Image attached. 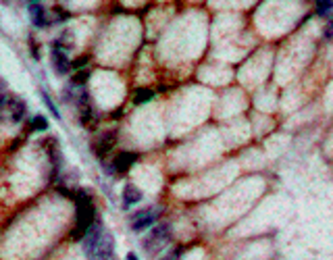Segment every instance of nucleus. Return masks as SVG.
<instances>
[{"mask_svg": "<svg viewBox=\"0 0 333 260\" xmlns=\"http://www.w3.org/2000/svg\"><path fill=\"white\" fill-rule=\"evenodd\" d=\"M77 218H75V227H73V239H82L86 231L92 223L96 221V208L94 202L86 192H77Z\"/></svg>", "mask_w": 333, "mask_h": 260, "instance_id": "f257e3e1", "label": "nucleus"}, {"mask_svg": "<svg viewBox=\"0 0 333 260\" xmlns=\"http://www.w3.org/2000/svg\"><path fill=\"white\" fill-rule=\"evenodd\" d=\"M148 235L144 239V250L148 254H156L158 250H163L167 244H169V239H171V225L169 223H158L154 227H150L148 229Z\"/></svg>", "mask_w": 333, "mask_h": 260, "instance_id": "f03ea898", "label": "nucleus"}, {"mask_svg": "<svg viewBox=\"0 0 333 260\" xmlns=\"http://www.w3.org/2000/svg\"><path fill=\"white\" fill-rule=\"evenodd\" d=\"M158 215H160V208L158 206H150V208H146V211H140L138 215H134V218H131V229H134L136 233L148 231L150 227L156 225Z\"/></svg>", "mask_w": 333, "mask_h": 260, "instance_id": "7ed1b4c3", "label": "nucleus"}, {"mask_svg": "<svg viewBox=\"0 0 333 260\" xmlns=\"http://www.w3.org/2000/svg\"><path fill=\"white\" fill-rule=\"evenodd\" d=\"M88 260H115V244H113V235H108L104 231L102 239L98 242V246L92 250V252L86 254Z\"/></svg>", "mask_w": 333, "mask_h": 260, "instance_id": "20e7f679", "label": "nucleus"}, {"mask_svg": "<svg viewBox=\"0 0 333 260\" xmlns=\"http://www.w3.org/2000/svg\"><path fill=\"white\" fill-rule=\"evenodd\" d=\"M138 154L136 152H119L113 161V171L115 173H127L131 167L136 165Z\"/></svg>", "mask_w": 333, "mask_h": 260, "instance_id": "39448f33", "label": "nucleus"}, {"mask_svg": "<svg viewBox=\"0 0 333 260\" xmlns=\"http://www.w3.org/2000/svg\"><path fill=\"white\" fill-rule=\"evenodd\" d=\"M52 67L58 75H67L69 71H71V61L67 58V54L63 52V50L52 48Z\"/></svg>", "mask_w": 333, "mask_h": 260, "instance_id": "423d86ee", "label": "nucleus"}, {"mask_svg": "<svg viewBox=\"0 0 333 260\" xmlns=\"http://www.w3.org/2000/svg\"><path fill=\"white\" fill-rule=\"evenodd\" d=\"M29 17H32V21H34L36 27H42V29L52 23V21L48 19V15H46L44 6H42V4H38V2H32V4H29Z\"/></svg>", "mask_w": 333, "mask_h": 260, "instance_id": "0eeeda50", "label": "nucleus"}, {"mask_svg": "<svg viewBox=\"0 0 333 260\" xmlns=\"http://www.w3.org/2000/svg\"><path fill=\"white\" fill-rule=\"evenodd\" d=\"M113 146H115V133H104L94 144V152L98 154V158H104L110 152V148H113Z\"/></svg>", "mask_w": 333, "mask_h": 260, "instance_id": "6e6552de", "label": "nucleus"}, {"mask_svg": "<svg viewBox=\"0 0 333 260\" xmlns=\"http://www.w3.org/2000/svg\"><path fill=\"white\" fill-rule=\"evenodd\" d=\"M142 202V192L136 187V185H125L123 187V208H131L134 204H140Z\"/></svg>", "mask_w": 333, "mask_h": 260, "instance_id": "1a4fd4ad", "label": "nucleus"}, {"mask_svg": "<svg viewBox=\"0 0 333 260\" xmlns=\"http://www.w3.org/2000/svg\"><path fill=\"white\" fill-rule=\"evenodd\" d=\"M8 106H11V119L15 123H21L25 113H27V104L23 102L21 98H11V100H8Z\"/></svg>", "mask_w": 333, "mask_h": 260, "instance_id": "9d476101", "label": "nucleus"}, {"mask_svg": "<svg viewBox=\"0 0 333 260\" xmlns=\"http://www.w3.org/2000/svg\"><path fill=\"white\" fill-rule=\"evenodd\" d=\"M152 98H154V92H152V89L144 87V89H138V92H136L134 102H136V104H144V102H148V100H152Z\"/></svg>", "mask_w": 333, "mask_h": 260, "instance_id": "9b49d317", "label": "nucleus"}, {"mask_svg": "<svg viewBox=\"0 0 333 260\" xmlns=\"http://www.w3.org/2000/svg\"><path fill=\"white\" fill-rule=\"evenodd\" d=\"M88 77H90V73L86 71V69H79V71H75L73 77H71V86H73V87L84 86V84L88 82Z\"/></svg>", "mask_w": 333, "mask_h": 260, "instance_id": "f8f14e48", "label": "nucleus"}, {"mask_svg": "<svg viewBox=\"0 0 333 260\" xmlns=\"http://www.w3.org/2000/svg\"><path fill=\"white\" fill-rule=\"evenodd\" d=\"M32 129L34 131H44V129H48V119L44 115H36L32 119Z\"/></svg>", "mask_w": 333, "mask_h": 260, "instance_id": "ddd939ff", "label": "nucleus"}, {"mask_svg": "<svg viewBox=\"0 0 333 260\" xmlns=\"http://www.w3.org/2000/svg\"><path fill=\"white\" fill-rule=\"evenodd\" d=\"M333 8V0H317V15L325 17Z\"/></svg>", "mask_w": 333, "mask_h": 260, "instance_id": "4468645a", "label": "nucleus"}, {"mask_svg": "<svg viewBox=\"0 0 333 260\" xmlns=\"http://www.w3.org/2000/svg\"><path fill=\"white\" fill-rule=\"evenodd\" d=\"M40 96H42V100H44V104L48 106V111L52 113V117L54 119H60V113L56 111V106H54V102H52V98L48 96V92H40Z\"/></svg>", "mask_w": 333, "mask_h": 260, "instance_id": "2eb2a0df", "label": "nucleus"}, {"mask_svg": "<svg viewBox=\"0 0 333 260\" xmlns=\"http://www.w3.org/2000/svg\"><path fill=\"white\" fill-rule=\"evenodd\" d=\"M69 15L63 11V8H54V21H65Z\"/></svg>", "mask_w": 333, "mask_h": 260, "instance_id": "dca6fc26", "label": "nucleus"}, {"mask_svg": "<svg viewBox=\"0 0 333 260\" xmlns=\"http://www.w3.org/2000/svg\"><path fill=\"white\" fill-rule=\"evenodd\" d=\"M125 260H140V258H138V254H134V252H129Z\"/></svg>", "mask_w": 333, "mask_h": 260, "instance_id": "f3484780", "label": "nucleus"}, {"mask_svg": "<svg viewBox=\"0 0 333 260\" xmlns=\"http://www.w3.org/2000/svg\"><path fill=\"white\" fill-rule=\"evenodd\" d=\"M29 2H38V0H29Z\"/></svg>", "mask_w": 333, "mask_h": 260, "instance_id": "a211bd4d", "label": "nucleus"}, {"mask_svg": "<svg viewBox=\"0 0 333 260\" xmlns=\"http://www.w3.org/2000/svg\"><path fill=\"white\" fill-rule=\"evenodd\" d=\"M0 102H2V100H0Z\"/></svg>", "mask_w": 333, "mask_h": 260, "instance_id": "6ab92c4d", "label": "nucleus"}]
</instances>
